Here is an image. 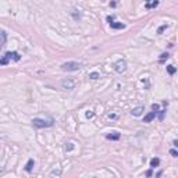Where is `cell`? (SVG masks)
Masks as SVG:
<instances>
[{"label":"cell","mask_w":178,"mask_h":178,"mask_svg":"<svg viewBox=\"0 0 178 178\" xmlns=\"http://www.w3.org/2000/svg\"><path fill=\"white\" fill-rule=\"evenodd\" d=\"M54 123V120L52 117H46V118H33L32 120V125L36 128H47L52 127Z\"/></svg>","instance_id":"6da1fadb"},{"label":"cell","mask_w":178,"mask_h":178,"mask_svg":"<svg viewBox=\"0 0 178 178\" xmlns=\"http://www.w3.org/2000/svg\"><path fill=\"white\" fill-rule=\"evenodd\" d=\"M20 60H21V56L17 53V52H7V53H4V56L1 57L0 64L1 65H6L10 61H20Z\"/></svg>","instance_id":"7a4b0ae2"},{"label":"cell","mask_w":178,"mask_h":178,"mask_svg":"<svg viewBox=\"0 0 178 178\" xmlns=\"http://www.w3.org/2000/svg\"><path fill=\"white\" fill-rule=\"evenodd\" d=\"M81 68V64L77 61H67L61 64V70L63 71H67V72H70V71H78Z\"/></svg>","instance_id":"3957f363"},{"label":"cell","mask_w":178,"mask_h":178,"mask_svg":"<svg viewBox=\"0 0 178 178\" xmlns=\"http://www.w3.org/2000/svg\"><path fill=\"white\" fill-rule=\"evenodd\" d=\"M107 23H108V25H110L113 29H124V28H125V24L117 23L116 17H114V16H108L107 17Z\"/></svg>","instance_id":"277c9868"},{"label":"cell","mask_w":178,"mask_h":178,"mask_svg":"<svg viewBox=\"0 0 178 178\" xmlns=\"http://www.w3.org/2000/svg\"><path fill=\"white\" fill-rule=\"evenodd\" d=\"M113 68H114V71L116 72H118V74H121V72H124L125 70H127V63H125V60H118V61L114 63V65H113Z\"/></svg>","instance_id":"5b68a950"},{"label":"cell","mask_w":178,"mask_h":178,"mask_svg":"<svg viewBox=\"0 0 178 178\" xmlns=\"http://www.w3.org/2000/svg\"><path fill=\"white\" fill-rule=\"evenodd\" d=\"M61 86H63V89H74L75 81H72V79H64V81H61Z\"/></svg>","instance_id":"8992f818"},{"label":"cell","mask_w":178,"mask_h":178,"mask_svg":"<svg viewBox=\"0 0 178 178\" xmlns=\"http://www.w3.org/2000/svg\"><path fill=\"white\" fill-rule=\"evenodd\" d=\"M156 114H157V111H155V110H153V111H150L149 114H146V116H145V118H143V123H150V121H152V120L156 117Z\"/></svg>","instance_id":"52a82bcc"},{"label":"cell","mask_w":178,"mask_h":178,"mask_svg":"<svg viewBox=\"0 0 178 178\" xmlns=\"http://www.w3.org/2000/svg\"><path fill=\"white\" fill-rule=\"evenodd\" d=\"M157 6H159V0H146V4H145L146 8H153Z\"/></svg>","instance_id":"ba28073f"},{"label":"cell","mask_w":178,"mask_h":178,"mask_svg":"<svg viewBox=\"0 0 178 178\" xmlns=\"http://www.w3.org/2000/svg\"><path fill=\"white\" fill-rule=\"evenodd\" d=\"M33 166H35L33 159H29V160H28V163L25 164V171H27V173H31L32 168H33Z\"/></svg>","instance_id":"9c48e42d"},{"label":"cell","mask_w":178,"mask_h":178,"mask_svg":"<svg viewBox=\"0 0 178 178\" xmlns=\"http://www.w3.org/2000/svg\"><path fill=\"white\" fill-rule=\"evenodd\" d=\"M106 138L107 139H111V140H117V139H120V134L118 132H110V134H107L106 135Z\"/></svg>","instance_id":"30bf717a"},{"label":"cell","mask_w":178,"mask_h":178,"mask_svg":"<svg viewBox=\"0 0 178 178\" xmlns=\"http://www.w3.org/2000/svg\"><path fill=\"white\" fill-rule=\"evenodd\" d=\"M142 111H143V107H142V106H139V107L132 108L131 114H132V116H135V117H138V116H140V114H142Z\"/></svg>","instance_id":"8fae6325"},{"label":"cell","mask_w":178,"mask_h":178,"mask_svg":"<svg viewBox=\"0 0 178 178\" xmlns=\"http://www.w3.org/2000/svg\"><path fill=\"white\" fill-rule=\"evenodd\" d=\"M159 164H160V159H159V157H153V159L150 160V168H156Z\"/></svg>","instance_id":"7c38bea8"},{"label":"cell","mask_w":178,"mask_h":178,"mask_svg":"<svg viewBox=\"0 0 178 178\" xmlns=\"http://www.w3.org/2000/svg\"><path fill=\"white\" fill-rule=\"evenodd\" d=\"M0 35H1V45H0V47L3 49V47L6 46V39H7V35H6V32H4V31H1V33H0Z\"/></svg>","instance_id":"4fadbf2b"},{"label":"cell","mask_w":178,"mask_h":178,"mask_svg":"<svg viewBox=\"0 0 178 178\" xmlns=\"http://www.w3.org/2000/svg\"><path fill=\"white\" fill-rule=\"evenodd\" d=\"M175 71H177V68H175L174 65H167V72H168L170 75H173V74H175Z\"/></svg>","instance_id":"5bb4252c"},{"label":"cell","mask_w":178,"mask_h":178,"mask_svg":"<svg viewBox=\"0 0 178 178\" xmlns=\"http://www.w3.org/2000/svg\"><path fill=\"white\" fill-rule=\"evenodd\" d=\"M89 78H91V79H99L100 75H99V72H91V74H89Z\"/></svg>","instance_id":"9a60e30c"},{"label":"cell","mask_w":178,"mask_h":178,"mask_svg":"<svg viewBox=\"0 0 178 178\" xmlns=\"http://www.w3.org/2000/svg\"><path fill=\"white\" fill-rule=\"evenodd\" d=\"M170 155L174 157H178V149H170Z\"/></svg>","instance_id":"2e32d148"},{"label":"cell","mask_w":178,"mask_h":178,"mask_svg":"<svg viewBox=\"0 0 178 178\" xmlns=\"http://www.w3.org/2000/svg\"><path fill=\"white\" fill-rule=\"evenodd\" d=\"M168 57H170V56H168V53H163L162 57H160V63H163L166 59H168Z\"/></svg>","instance_id":"e0dca14e"},{"label":"cell","mask_w":178,"mask_h":178,"mask_svg":"<svg viewBox=\"0 0 178 178\" xmlns=\"http://www.w3.org/2000/svg\"><path fill=\"white\" fill-rule=\"evenodd\" d=\"M152 110H155V111H159V104H152Z\"/></svg>","instance_id":"ac0fdd59"},{"label":"cell","mask_w":178,"mask_h":178,"mask_svg":"<svg viewBox=\"0 0 178 178\" xmlns=\"http://www.w3.org/2000/svg\"><path fill=\"white\" fill-rule=\"evenodd\" d=\"M166 28H167V25H163V27H160V28H159V31H157V32H159V33H162L163 29H166Z\"/></svg>","instance_id":"d6986e66"},{"label":"cell","mask_w":178,"mask_h":178,"mask_svg":"<svg viewBox=\"0 0 178 178\" xmlns=\"http://www.w3.org/2000/svg\"><path fill=\"white\" fill-rule=\"evenodd\" d=\"M93 116H95V114H93L92 111H91V113H89V111H88V113H86V117H88V118H92Z\"/></svg>","instance_id":"ffe728a7"},{"label":"cell","mask_w":178,"mask_h":178,"mask_svg":"<svg viewBox=\"0 0 178 178\" xmlns=\"http://www.w3.org/2000/svg\"><path fill=\"white\" fill-rule=\"evenodd\" d=\"M174 146H175V147H177V149H178V139H175V140H174Z\"/></svg>","instance_id":"44dd1931"},{"label":"cell","mask_w":178,"mask_h":178,"mask_svg":"<svg viewBox=\"0 0 178 178\" xmlns=\"http://www.w3.org/2000/svg\"><path fill=\"white\" fill-rule=\"evenodd\" d=\"M146 175H147V177H150V175H152V170H149V171H147V173H146Z\"/></svg>","instance_id":"7402d4cb"}]
</instances>
